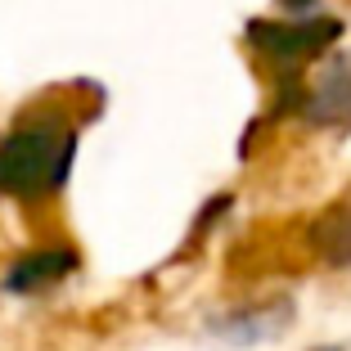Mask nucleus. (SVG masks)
I'll return each instance as SVG.
<instances>
[{"label":"nucleus","mask_w":351,"mask_h":351,"mask_svg":"<svg viewBox=\"0 0 351 351\" xmlns=\"http://www.w3.org/2000/svg\"><path fill=\"white\" fill-rule=\"evenodd\" d=\"M77 154V126L59 108L23 113L0 140V194L36 203L63 189Z\"/></svg>","instance_id":"f257e3e1"},{"label":"nucleus","mask_w":351,"mask_h":351,"mask_svg":"<svg viewBox=\"0 0 351 351\" xmlns=\"http://www.w3.org/2000/svg\"><path fill=\"white\" fill-rule=\"evenodd\" d=\"M243 36L275 73H306L311 59H324L342 41V23L338 19H293V23L252 19L243 27Z\"/></svg>","instance_id":"f03ea898"},{"label":"nucleus","mask_w":351,"mask_h":351,"mask_svg":"<svg viewBox=\"0 0 351 351\" xmlns=\"http://www.w3.org/2000/svg\"><path fill=\"white\" fill-rule=\"evenodd\" d=\"M302 117L311 126H324V131L351 126V54H324L320 59V73L306 77Z\"/></svg>","instance_id":"7ed1b4c3"},{"label":"nucleus","mask_w":351,"mask_h":351,"mask_svg":"<svg viewBox=\"0 0 351 351\" xmlns=\"http://www.w3.org/2000/svg\"><path fill=\"white\" fill-rule=\"evenodd\" d=\"M73 270H77V248H73V243L36 248V252H27V257H19L10 266L5 289H10V293H45V289H59Z\"/></svg>","instance_id":"20e7f679"},{"label":"nucleus","mask_w":351,"mask_h":351,"mask_svg":"<svg viewBox=\"0 0 351 351\" xmlns=\"http://www.w3.org/2000/svg\"><path fill=\"white\" fill-rule=\"evenodd\" d=\"M311 248L324 266H351V198L333 203L315 226H311Z\"/></svg>","instance_id":"39448f33"},{"label":"nucleus","mask_w":351,"mask_h":351,"mask_svg":"<svg viewBox=\"0 0 351 351\" xmlns=\"http://www.w3.org/2000/svg\"><path fill=\"white\" fill-rule=\"evenodd\" d=\"M311 5H315V0H284V10H289V14H306Z\"/></svg>","instance_id":"423d86ee"},{"label":"nucleus","mask_w":351,"mask_h":351,"mask_svg":"<svg viewBox=\"0 0 351 351\" xmlns=\"http://www.w3.org/2000/svg\"><path fill=\"white\" fill-rule=\"evenodd\" d=\"M320 351H333V347H320Z\"/></svg>","instance_id":"0eeeda50"}]
</instances>
